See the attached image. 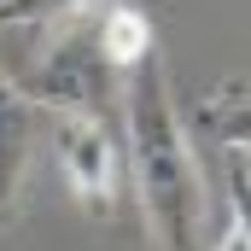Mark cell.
<instances>
[{
    "label": "cell",
    "instance_id": "6da1fadb",
    "mask_svg": "<svg viewBox=\"0 0 251 251\" xmlns=\"http://www.w3.org/2000/svg\"><path fill=\"white\" fill-rule=\"evenodd\" d=\"M128 128V170L140 193V216L158 251H204V176L193 158V140L176 100H170V64L164 53L140 59L117 88Z\"/></svg>",
    "mask_w": 251,
    "mask_h": 251
},
{
    "label": "cell",
    "instance_id": "7a4b0ae2",
    "mask_svg": "<svg viewBox=\"0 0 251 251\" xmlns=\"http://www.w3.org/2000/svg\"><path fill=\"white\" fill-rule=\"evenodd\" d=\"M12 76V70H6ZM12 88L35 105V111H82V117H105L111 105H117V88H123V76L111 70V64L100 59V47H94V29H59L29 70H18L12 76Z\"/></svg>",
    "mask_w": 251,
    "mask_h": 251
},
{
    "label": "cell",
    "instance_id": "3957f363",
    "mask_svg": "<svg viewBox=\"0 0 251 251\" xmlns=\"http://www.w3.org/2000/svg\"><path fill=\"white\" fill-rule=\"evenodd\" d=\"M53 158L70 199L88 216H111L117 204V134L105 117H82V111H53Z\"/></svg>",
    "mask_w": 251,
    "mask_h": 251
},
{
    "label": "cell",
    "instance_id": "277c9868",
    "mask_svg": "<svg viewBox=\"0 0 251 251\" xmlns=\"http://www.w3.org/2000/svg\"><path fill=\"white\" fill-rule=\"evenodd\" d=\"M35 140H41V111L12 88V76L0 64V228H18V216L29 204Z\"/></svg>",
    "mask_w": 251,
    "mask_h": 251
},
{
    "label": "cell",
    "instance_id": "5b68a950",
    "mask_svg": "<svg viewBox=\"0 0 251 251\" xmlns=\"http://www.w3.org/2000/svg\"><path fill=\"white\" fill-rule=\"evenodd\" d=\"M94 47H100V59L111 64L117 76H128L140 59H152V53H158L152 24H146V12H140V6H105V18L94 24Z\"/></svg>",
    "mask_w": 251,
    "mask_h": 251
},
{
    "label": "cell",
    "instance_id": "8992f818",
    "mask_svg": "<svg viewBox=\"0 0 251 251\" xmlns=\"http://www.w3.org/2000/svg\"><path fill=\"white\" fill-rule=\"evenodd\" d=\"M100 0H0V29H29V35H59L70 18L94 12Z\"/></svg>",
    "mask_w": 251,
    "mask_h": 251
},
{
    "label": "cell",
    "instance_id": "52a82bcc",
    "mask_svg": "<svg viewBox=\"0 0 251 251\" xmlns=\"http://www.w3.org/2000/svg\"><path fill=\"white\" fill-rule=\"evenodd\" d=\"M210 251H251V222H246V216H234L228 234H222V246H210Z\"/></svg>",
    "mask_w": 251,
    "mask_h": 251
}]
</instances>
